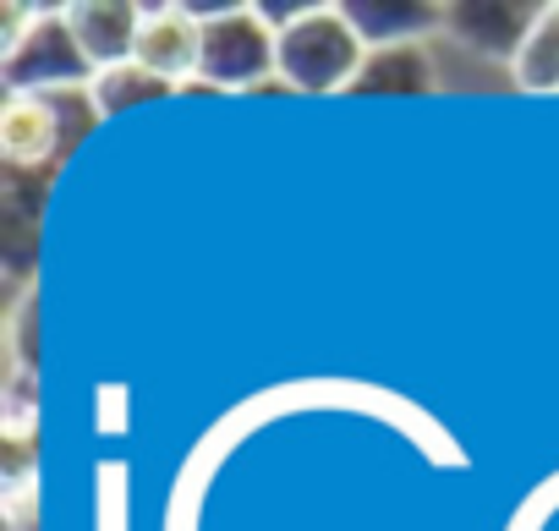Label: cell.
Segmentation results:
<instances>
[{
    "label": "cell",
    "instance_id": "cell-1",
    "mask_svg": "<svg viewBox=\"0 0 559 531\" xmlns=\"http://www.w3.org/2000/svg\"><path fill=\"white\" fill-rule=\"evenodd\" d=\"M203 17V56L198 83L209 94H252L280 83V34L263 23L258 7L230 0V7H192Z\"/></svg>",
    "mask_w": 559,
    "mask_h": 531
},
{
    "label": "cell",
    "instance_id": "cell-2",
    "mask_svg": "<svg viewBox=\"0 0 559 531\" xmlns=\"http://www.w3.org/2000/svg\"><path fill=\"white\" fill-rule=\"evenodd\" d=\"M368 61L362 34L352 28L346 7H313L292 28H280V83L292 94H352L357 72Z\"/></svg>",
    "mask_w": 559,
    "mask_h": 531
},
{
    "label": "cell",
    "instance_id": "cell-3",
    "mask_svg": "<svg viewBox=\"0 0 559 531\" xmlns=\"http://www.w3.org/2000/svg\"><path fill=\"white\" fill-rule=\"evenodd\" d=\"M94 61L83 56L78 34L67 28V7H45L39 23L0 56L7 94H83L94 83Z\"/></svg>",
    "mask_w": 559,
    "mask_h": 531
},
{
    "label": "cell",
    "instance_id": "cell-4",
    "mask_svg": "<svg viewBox=\"0 0 559 531\" xmlns=\"http://www.w3.org/2000/svg\"><path fill=\"white\" fill-rule=\"evenodd\" d=\"M67 116H72V94H7V105H0V154H7V170L56 165L78 143Z\"/></svg>",
    "mask_w": 559,
    "mask_h": 531
},
{
    "label": "cell",
    "instance_id": "cell-5",
    "mask_svg": "<svg viewBox=\"0 0 559 531\" xmlns=\"http://www.w3.org/2000/svg\"><path fill=\"white\" fill-rule=\"evenodd\" d=\"M537 17L543 7H521V0H455V7H444V34L483 61L515 67Z\"/></svg>",
    "mask_w": 559,
    "mask_h": 531
},
{
    "label": "cell",
    "instance_id": "cell-6",
    "mask_svg": "<svg viewBox=\"0 0 559 531\" xmlns=\"http://www.w3.org/2000/svg\"><path fill=\"white\" fill-rule=\"evenodd\" d=\"M198 56H203V17L192 7H148L143 12V34H138V67H148L154 77H165L176 94L198 83Z\"/></svg>",
    "mask_w": 559,
    "mask_h": 531
},
{
    "label": "cell",
    "instance_id": "cell-7",
    "mask_svg": "<svg viewBox=\"0 0 559 531\" xmlns=\"http://www.w3.org/2000/svg\"><path fill=\"white\" fill-rule=\"evenodd\" d=\"M143 12L148 7H132V0H72L67 28L78 34V45L94 61V72H110V67H127L138 56Z\"/></svg>",
    "mask_w": 559,
    "mask_h": 531
},
{
    "label": "cell",
    "instance_id": "cell-8",
    "mask_svg": "<svg viewBox=\"0 0 559 531\" xmlns=\"http://www.w3.org/2000/svg\"><path fill=\"white\" fill-rule=\"evenodd\" d=\"M346 17L368 50L423 45L428 34H444V7L433 0H346Z\"/></svg>",
    "mask_w": 559,
    "mask_h": 531
},
{
    "label": "cell",
    "instance_id": "cell-9",
    "mask_svg": "<svg viewBox=\"0 0 559 531\" xmlns=\"http://www.w3.org/2000/svg\"><path fill=\"white\" fill-rule=\"evenodd\" d=\"M352 94H439V67L428 56V45H390V50H368Z\"/></svg>",
    "mask_w": 559,
    "mask_h": 531
},
{
    "label": "cell",
    "instance_id": "cell-10",
    "mask_svg": "<svg viewBox=\"0 0 559 531\" xmlns=\"http://www.w3.org/2000/svg\"><path fill=\"white\" fill-rule=\"evenodd\" d=\"M170 94H176V88H170L165 77H154L148 67H138V61L110 67V72H99V77L88 83V99H94V116H99V121L127 116V110H138V105H154V99H170Z\"/></svg>",
    "mask_w": 559,
    "mask_h": 531
},
{
    "label": "cell",
    "instance_id": "cell-11",
    "mask_svg": "<svg viewBox=\"0 0 559 531\" xmlns=\"http://www.w3.org/2000/svg\"><path fill=\"white\" fill-rule=\"evenodd\" d=\"M510 83L521 94H559V0L543 7L532 39L521 45V56L510 67Z\"/></svg>",
    "mask_w": 559,
    "mask_h": 531
},
{
    "label": "cell",
    "instance_id": "cell-12",
    "mask_svg": "<svg viewBox=\"0 0 559 531\" xmlns=\"http://www.w3.org/2000/svg\"><path fill=\"white\" fill-rule=\"evenodd\" d=\"M45 7H28V0H0V56H7L34 23H39Z\"/></svg>",
    "mask_w": 559,
    "mask_h": 531
}]
</instances>
